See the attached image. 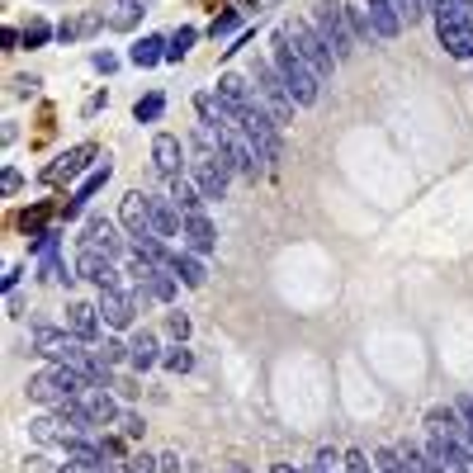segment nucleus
I'll use <instances>...</instances> for the list:
<instances>
[{
	"label": "nucleus",
	"instance_id": "nucleus-48",
	"mask_svg": "<svg viewBox=\"0 0 473 473\" xmlns=\"http://www.w3.org/2000/svg\"><path fill=\"white\" fill-rule=\"evenodd\" d=\"M119 473H137V469H133V464H119Z\"/></svg>",
	"mask_w": 473,
	"mask_h": 473
},
{
	"label": "nucleus",
	"instance_id": "nucleus-38",
	"mask_svg": "<svg viewBox=\"0 0 473 473\" xmlns=\"http://www.w3.org/2000/svg\"><path fill=\"white\" fill-rule=\"evenodd\" d=\"M24 473H66V469H52L43 454H29V459H24Z\"/></svg>",
	"mask_w": 473,
	"mask_h": 473
},
{
	"label": "nucleus",
	"instance_id": "nucleus-44",
	"mask_svg": "<svg viewBox=\"0 0 473 473\" xmlns=\"http://www.w3.org/2000/svg\"><path fill=\"white\" fill-rule=\"evenodd\" d=\"M459 416L469 422V436H473V398H459Z\"/></svg>",
	"mask_w": 473,
	"mask_h": 473
},
{
	"label": "nucleus",
	"instance_id": "nucleus-39",
	"mask_svg": "<svg viewBox=\"0 0 473 473\" xmlns=\"http://www.w3.org/2000/svg\"><path fill=\"white\" fill-rule=\"evenodd\" d=\"M90 66H95V72H119V58H114V52H95V58H90Z\"/></svg>",
	"mask_w": 473,
	"mask_h": 473
},
{
	"label": "nucleus",
	"instance_id": "nucleus-45",
	"mask_svg": "<svg viewBox=\"0 0 473 473\" xmlns=\"http://www.w3.org/2000/svg\"><path fill=\"white\" fill-rule=\"evenodd\" d=\"M185 464H180V454H161V473H180Z\"/></svg>",
	"mask_w": 473,
	"mask_h": 473
},
{
	"label": "nucleus",
	"instance_id": "nucleus-47",
	"mask_svg": "<svg viewBox=\"0 0 473 473\" xmlns=\"http://www.w3.org/2000/svg\"><path fill=\"white\" fill-rule=\"evenodd\" d=\"M270 473H299V469H289V464H275Z\"/></svg>",
	"mask_w": 473,
	"mask_h": 473
},
{
	"label": "nucleus",
	"instance_id": "nucleus-36",
	"mask_svg": "<svg viewBox=\"0 0 473 473\" xmlns=\"http://www.w3.org/2000/svg\"><path fill=\"white\" fill-rule=\"evenodd\" d=\"M52 38V24H43V19H34L29 29H24V48H43Z\"/></svg>",
	"mask_w": 473,
	"mask_h": 473
},
{
	"label": "nucleus",
	"instance_id": "nucleus-1",
	"mask_svg": "<svg viewBox=\"0 0 473 473\" xmlns=\"http://www.w3.org/2000/svg\"><path fill=\"white\" fill-rule=\"evenodd\" d=\"M270 52H275V72L284 76V90H289V100H294L299 109H313L317 105V95H322V81H317V72L308 62L299 58V48H294V38H289V29L280 24L275 29V38H270Z\"/></svg>",
	"mask_w": 473,
	"mask_h": 473
},
{
	"label": "nucleus",
	"instance_id": "nucleus-12",
	"mask_svg": "<svg viewBox=\"0 0 473 473\" xmlns=\"http://www.w3.org/2000/svg\"><path fill=\"white\" fill-rule=\"evenodd\" d=\"M147 213H151V232L161 237V242H171V237H185V213L171 204V194H147Z\"/></svg>",
	"mask_w": 473,
	"mask_h": 473
},
{
	"label": "nucleus",
	"instance_id": "nucleus-3",
	"mask_svg": "<svg viewBox=\"0 0 473 473\" xmlns=\"http://www.w3.org/2000/svg\"><path fill=\"white\" fill-rule=\"evenodd\" d=\"M430 19H436V38L454 62L473 58V5L469 0H430Z\"/></svg>",
	"mask_w": 473,
	"mask_h": 473
},
{
	"label": "nucleus",
	"instance_id": "nucleus-21",
	"mask_svg": "<svg viewBox=\"0 0 473 473\" xmlns=\"http://www.w3.org/2000/svg\"><path fill=\"white\" fill-rule=\"evenodd\" d=\"M175 280L185 284V289H204V280H208L204 256H194V252H175Z\"/></svg>",
	"mask_w": 473,
	"mask_h": 473
},
{
	"label": "nucleus",
	"instance_id": "nucleus-30",
	"mask_svg": "<svg viewBox=\"0 0 473 473\" xmlns=\"http://www.w3.org/2000/svg\"><path fill=\"white\" fill-rule=\"evenodd\" d=\"M161 365H166V369H171V374H190V369H194V355L185 351V341H175V345H171V351H166V355H161Z\"/></svg>",
	"mask_w": 473,
	"mask_h": 473
},
{
	"label": "nucleus",
	"instance_id": "nucleus-18",
	"mask_svg": "<svg viewBox=\"0 0 473 473\" xmlns=\"http://www.w3.org/2000/svg\"><path fill=\"white\" fill-rule=\"evenodd\" d=\"M369 10V24H374V38H398L402 19H398V0H365Z\"/></svg>",
	"mask_w": 473,
	"mask_h": 473
},
{
	"label": "nucleus",
	"instance_id": "nucleus-26",
	"mask_svg": "<svg viewBox=\"0 0 473 473\" xmlns=\"http://www.w3.org/2000/svg\"><path fill=\"white\" fill-rule=\"evenodd\" d=\"M402 464H407L412 473H450V469H445V464H436V459H430L426 450H416V445H402Z\"/></svg>",
	"mask_w": 473,
	"mask_h": 473
},
{
	"label": "nucleus",
	"instance_id": "nucleus-14",
	"mask_svg": "<svg viewBox=\"0 0 473 473\" xmlns=\"http://www.w3.org/2000/svg\"><path fill=\"white\" fill-rule=\"evenodd\" d=\"M133 313H137V299L128 289H100V317L109 327H133Z\"/></svg>",
	"mask_w": 473,
	"mask_h": 473
},
{
	"label": "nucleus",
	"instance_id": "nucleus-43",
	"mask_svg": "<svg viewBox=\"0 0 473 473\" xmlns=\"http://www.w3.org/2000/svg\"><path fill=\"white\" fill-rule=\"evenodd\" d=\"M38 90V76H15V95H34Z\"/></svg>",
	"mask_w": 473,
	"mask_h": 473
},
{
	"label": "nucleus",
	"instance_id": "nucleus-25",
	"mask_svg": "<svg viewBox=\"0 0 473 473\" xmlns=\"http://www.w3.org/2000/svg\"><path fill=\"white\" fill-rule=\"evenodd\" d=\"M194 38H199V29L180 24V29L166 38V62H185V58H190V48H194Z\"/></svg>",
	"mask_w": 473,
	"mask_h": 473
},
{
	"label": "nucleus",
	"instance_id": "nucleus-40",
	"mask_svg": "<svg viewBox=\"0 0 473 473\" xmlns=\"http://www.w3.org/2000/svg\"><path fill=\"white\" fill-rule=\"evenodd\" d=\"M128 464H133L137 473H161V459H151V454H133Z\"/></svg>",
	"mask_w": 473,
	"mask_h": 473
},
{
	"label": "nucleus",
	"instance_id": "nucleus-17",
	"mask_svg": "<svg viewBox=\"0 0 473 473\" xmlns=\"http://www.w3.org/2000/svg\"><path fill=\"white\" fill-rule=\"evenodd\" d=\"M90 157H95V147H90V143H81V147H72V151H62V157L43 171V180H76V175L90 166Z\"/></svg>",
	"mask_w": 473,
	"mask_h": 473
},
{
	"label": "nucleus",
	"instance_id": "nucleus-27",
	"mask_svg": "<svg viewBox=\"0 0 473 473\" xmlns=\"http://www.w3.org/2000/svg\"><path fill=\"white\" fill-rule=\"evenodd\" d=\"M109 175H114V166H109V161H105V166H95V171H90L86 180H81V190H76V204L86 208V199H90V194H100V190L109 185Z\"/></svg>",
	"mask_w": 473,
	"mask_h": 473
},
{
	"label": "nucleus",
	"instance_id": "nucleus-28",
	"mask_svg": "<svg viewBox=\"0 0 473 473\" xmlns=\"http://www.w3.org/2000/svg\"><path fill=\"white\" fill-rule=\"evenodd\" d=\"M161 114H166V95L161 90H151V95H143V100L133 105V119L137 123H157Z\"/></svg>",
	"mask_w": 473,
	"mask_h": 473
},
{
	"label": "nucleus",
	"instance_id": "nucleus-11",
	"mask_svg": "<svg viewBox=\"0 0 473 473\" xmlns=\"http://www.w3.org/2000/svg\"><path fill=\"white\" fill-rule=\"evenodd\" d=\"M76 275H81V280H90L95 289H123L114 260L100 256V252H90V246H81V252H76Z\"/></svg>",
	"mask_w": 473,
	"mask_h": 473
},
{
	"label": "nucleus",
	"instance_id": "nucleus-2",
	"mask_svg": "<svg viewBox=\"0 0 473 473\" xmlns=\"http://www.w3.org/2000/svg\"><path fill=\"white\" fill-rule=\"evenodd\" d=\"M190 180L204 190V199H228V185H232V166H228V157H222V147L213 143V133H208V128H194Z\"/></svg>",
	"mask_w": 473,
	"mask_h": 473
},
{
	"label": "nucleus",
	"instance_id": "nucleus-5",
	"mask_svg": "<svg viewBox=\"0 0 473 473\" xmlns=\"http://www.w3.org/2000/svg\"><path fill=\"white\" fill-rule=\"evenodd\" d=\"M284 29H289V38H294L299 58L317 72V81H331V76H337V52L327 48V38L317 34V24H313V19H289Z\"/></svg>",
	"mask_w": 473,
	"mask_h": 473
},
{
	"label": "nucleus",
	"instance_id": "nucleus-4",
	"mask_svg": "<svg viewBox=\"0 0 473 473\" xmlns=\"http://www.w3.org/2000/svg\"><path fill=\"white\" fill-rule=\"evenodd\" d=\"M252 86H256V100L266 105V114L280 123V128H289V119H294V100H289V90H284V76L275 72V62H266L260 58L256 66H252Z\"/></svg>",
	"mask_w": 473,
	"mask_h": 473
},
{
	"label": "nucleus",
	"instance_id": "nucleus-29",
	"mask_svg": "<svg viewBox=\"0 0 473 473\" xmlns=\"http://www.w3.org/2000/svg\"><path fill=\"white\" fill-rule=\"evenodd\" d=\"M137 19H143V0H119L114 15H109V24H114V29H133Z\"/></svg>",
	"mask_w": 473,
	"mask_h": 473
},
{
	"label": "nucleus",
	"instance_id": "nucleus-9",
	"mask_svg": "<svg viewBox=\"0 0 473 473\" xmlns=\"http://www.w3.org/2000/svg\"><path fill=\"white\" fill-rule=\"evenodd\" d=\"M151 166H157V175H166V180L190 175L185 147H180V137H175V133H157V137H151Z\"/></svg>",
	"mask_w": 473,
	"mask_h": 473
},
{
	"label": "nucleus",
	"instance_id": "nucleus-23",
	"mask_svg": "<svg viewBox=\"0 0 473 473\" xmlns=\"http://www.w3.org/2000/svg\"><path fill=\"white\" fill-rule=\"evenodd\" d=\"M128 62L133 66H157V62H166V38H157V34H147V38H137L133 43V52H128Z\"/></svg>",
	"mask_w": 473,
	"mask_h": 473
},
{
	"label": "nucleus",
	"instance_id": "nucleus-13",
	"mask_svg": "<svg viewBox=\"0 0 473 473\" xmlns=\"http://www.w3.org/2000/svg\"><path fill=\"white\" fill-rule=\"evenodd\" d=\"M119 222H123V232H128V242H137V237H151V213H147V194H143V190H128V194H123Z\"/></svg>",
	"mask_w": 473,
	"mask_h": 473
},
{
	"label": "nucleus",
	"instance_id": "nucleus-33",
	"mask_svg": "<svg viewBox=\"0 0 473 473\" xmlns=\"http://www.w3.org/2000/svg\"><path fill=\"white\" fill-rule=\"evenodd\" d=\"M237 29H242V15H237V10H222V15L208 24V34H213V38H232Z\"/></svg>",
	"mask_w": 473,
	"mask_h": 473
},
{
	"label": "nucleus",
	"instance_id": "nucleus-32",
	"mask_svg": "<svg viewBox=\"0 0 473 473\" xmlns=\"http://www.w3.org/2000/svg\"><path fill=\"white\" fill-rule=\"evenodd\" d=\"M374 464H379V473H412L407 464H402V454L388 450V445H379V450H374Z\"/></svg>",
	"mask_w": 473,
	"mask_h": 473
},
{
	"label": "nucleus",
	"instance_id": "nucleus-31",
	"mask_svg": "<svg viewBox=\"0 0 473 473\" xmlns=\"http://www.w3.org/2000/svg\"><path fill=\"white\" fill-rule=\"evenodd\" d=\"M95 360H100V365H123V360H128V345H119V341H95Z\"/></svg>",
	"mask_w": 473,
	"mask_h": 473
},
{
	"label": "nucleus",
	"instance_id": "nucleus-46",
	"mask_svg": "<svg viewBox=\"0 0 473 473\" xmlns=\"http://www.w3.org/2000/svg\"><path fill=\"white\" fill-rule=\"evenodd\" d=\"M0 284H5V294H15V284H19V266H10V270H5V280H0Z\"/></svg>",
	"mask_w": 473,
	"mask_h": 473
},
{
	"label": "nucleus",
	"instance_id": "nucleus-37",
	"mask_svg": "<svg viewBox=\"0 0 473 473\" xmlns=\"http://www.w3.org/2000/svg\"><path fill=\"white\" fill-rule=\"evenodd\" d=\"M166 327H171L175 341H190V317L185 313H171V317H166Z\"/></svg>",
	"mask_w": 473,
	"mask_h": 473
},
{
	"label": "nucleus",
	"instance_id": "nucleus-42",
	"mask_svg": "<svg viewBox=\"0 0 473 473\" xmlns=\"http://www.w3.org/2000/svg\"><path fill=\"white\" fill-rule=\"evenodd\" d=\"M123 436H133V440H137V436H143V416H133V412H128V416H123Z\"/></svg>",
	"mask_w": 473,
	"mask_h": 473
},
{
	"label": "nucleus",
	"instance_id": "nucleus-8",
	"mask_svg": "<svg viewBox=\"0 0 473 473\" xmlns=\"http://www.w3.org/2000/svg\"><path fill=\"white\" fill-rule=\"evenodd\" d=\"M81 246H90V252H100V256H109V260H119L123 252H128V242L119 237V228H114L109 218H100V213L86 218V228H81Z\"/></svg>",
	"mask_w": 473,
	"mask_h": 473
},
{
	"label": "nucleus",
	"instance_id": "nucleus-49",
	"mask_svg": "<svg viewBox=\"0 0 473 473\" xmlns=\"http://www.w3.org/2000/svg\"><path fill=\"white\" fill-rule=\"evenodd\" d=\"M469 5H473V0H469Z\"/></svg>",
	"mask_w": 473,
	"mask_h": 473
},
{
	"label": "nucleus",
	"instance_id": "nucleus-35",
	"mask_svg": "<svg viewBox=\"0 0 473 473\" xmlns=\"http://www.w3.org/2000/svg\"><path fill=\"white\" fill-rule=\"evenodd\" d=\"M345 19H351V34H355V38H369V34H374V24H369V10H355V5H345Z\"/></svg>",
	"mask_w": 473,
	"mask_h": 473
},
{
	"label": "nucleus",
	"instance_id": "nucleus-7",
	"mask_svg": "<svg viewBox=\"0 0 473 473\" xmlns=\"http://www.w3.org/2000/svg\"><path fill=\"white\" fill-rule=\"evenodd\" d=\"M237 128H242V133H246V143H252L260 157H266V166H270V161H280V123L266 114V105L252 109L246 119H237Z\"/></svg>",
	"mask_w": 473,
	"mask_h": 473
},
{
	"label": "nucleus",
	"instance_id": "nucleus-34",
	"mask_svg": "<svg viewBox=\"0 0 473 473\" xmlns=\"http://www.w3.org/2000/svg\"><path fill=\"white\" fill-rule=\"evenodd\" d=\"M430 15V0H398V19L402 24H416V19H426Z\"/></svg>",
	"mask_w": 473,
	"mask_h": 473
},
{
	"label": "nucleus",
	"instance_id": "nucleus-10",
	"mask_svg": "<svg viewBox=\"0 0 473 473\" xmlns=\"http://www.w3.org/2000/svg\"><path fill=\"white\" fill-rule=\"evenodd\" d=\"M213 95L222 100V109H228L232 119H246L252 109H260V100H256V86H252V81H242V76H222Z\"/></svg>",
	"mask_w": 473,
	"mask_h": 473
},
{
	"label": "nucleus",
	"instance_id": "nucleus-41",
	"mask_svg": "<svg viewBox=\"0 0 473 473\" xmlns=\"http://www.w3.org/2000/svg\"><path fill=\"white\" fill-rule=\"evenodd\" d=\"M19 185H24V175L15 171V166H5V175H0V190H5V194H15Z\"/></svg>",
	"mask_w": 473,
	"mask_h": 473
},
{
	"label": "nucleus",
	"instance_id": "nucleus-6",
	"mask_svg": "<svg viewBox=\"0 0 473 473\" xmlns=\"http://www.w3.org/2000/svg\"><path fill=\"white\" fill-rule=\"evenodd\" d=\"M313 24L327 38V48L337 52V62H345L355 52V34H351V19H345L341 0H313Z\"/></svg>",
	"mask_w": 473,
	"mask_h": 473
},
{
	"label": "nucleus",
	"instance_id": "nucleus-19",
	"mask_svg": "<svg viewBox=\"0 0 473 473\" xmlns=\"http://www.w3.org/2000/svg\"><path fill=\"white\" fill-rule=\"evenodd\" d=\"M171 204L180 208V213H204V190L194 185L190 175H175L171 180Z\"/></svg>",
	"mask_w": 473,
	"mask_h": 473
},
{
	"label": "nucleus",
	"instance_id": "nucleus-16",
	"mask_svg": "<svg viewBox=\"0 0 473 473\" xmlns=\"http://www.w3.org/2000/svg\"><path fill=\"white\" fill-rule=\"evenodd\" d=\"M100 308H90V303H66V331L81 341H100Z\"/></svg>",
	"mask_w": 473,
	"mask_h": 473
},
{
	"label": "nucleus",
	"instance_id": "nucleus-22",
	"mask_svg": "<svg viewBox=\"0 0 473 473\" xmlns=\"http://www.w3.org/2000/svg\"><path fill=\"white\" fill-rule=\"evenodd\" d=\"M29 398L43 402V407H62V402H66L62 384L52 379V369H43V374H34V379H29Z\"/></svg>",
	"mask_w": 473,
	"mask_h": 473
},
{
	"label": "nucleus",
	"instance_id": "nucleus-20",
	"mask_svg": "<svg viewBox=\"0 0 473 473\" xmlns=\"http://www.w3.org/2000/svg\"><path fill=\"white\" fill-rule=\"evenodd\" d=\"M161 360V351H157V337L151 331H137V337L128 341V365L137 369V374H147L151 365Z\"/></svg>",
	"mask_w": 473,
	"mask_h": 473
},
{
	"label": "nucleus",
	"instance_id": "nucleus-24",
	"mask_svg": "<svg viewBox=\"0 0 473 473\" xmlns=\"http://www.w3.org/2000/svg\"><path fill=\"white\" fill-rule=\"evenodd\" d=\"M81 402H86V407H90V416H95V422H100V426H109V422H114V416H119V402L109 398L105 388H90V393L81 398Z\"/></svg>",
	"mask_w": 473,
	"mask_h": 473
},
{
	"label": "nucleus",
	"instance_id": "nucleus-15",
	"mask_svg": "<svg viewBox=\"0 0 473 473\" xmlns=\"http://www.w3.org/2000/svg\"><path fill=\"white\" fill-rule=\"evenodd\" d=\"M185 246L194 256H213L218 252V228L208 222V213H185Z\"/></svg>",
	"mask_w": 473,
	"mask_h": 473
}]
</instances>
